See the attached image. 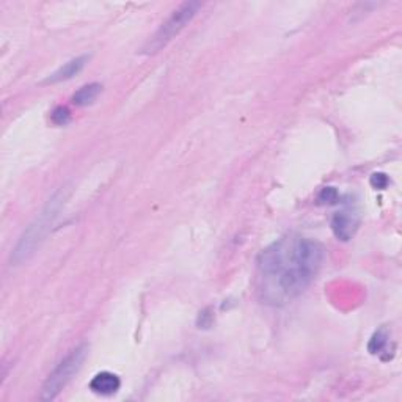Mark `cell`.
Here are the masks:
<instances>
[{
  "instance_id": "9",
  "label": "cell",
  "mask_w": 402,
  "mask_h": 402,
  "mask_svg": "<svg viewBox=\"0 0 402 402\" xmlns=\"http://www.w3.org/2000/svg\"><path fill=\"white\" fill-rule=\"evenodd\" d=\"M388 342H390L388 329L382 327L377 330L374 335H372V338L369 340V344H368V351L372 353V356H381V353L387 349Z\"/></svg>"
},
{
  "instance_id": "3",
  "label": "cell",
  "mask_w": 402,
  "mask_h": 402,
  "mask_svg": "<svg viewBox=\"0 0 402 402\" xmlns=\"http://www.w3.org/2000/svg\"><path fill=\"white\" fill-rule=\"evenodd\" d=\"M88 356V346L82 344L71 351L67 357H64L60 363L55 366V369L51 372L47 377L43 388H41L40 398L43 401L55 399L58 393L68 385V382L73 379L74 374H78L79 369L84 365L85 358Z\"/></svg>"
},
{
  "instance_id": "10",
  "label": "cell",
  "mask_w": 402,
  "mask_h": 402,
  "mask_svg": "<svg viewBox=\"0 0 402 402\" xmlns=\"http://www.w3.org/2000/svg\"><path fill=\"white\" fill-rule=\"evenodd\" d=\"M52 123L57 124V126H64L71 121V114L67 107H57L54 112H52Z\"/></svg>"
},
{
  "instance_id": "5",
  "label": "cell",
  "mask_w": 402,
  "mask_h": 402,
  "mask_svg": "<svg viewBox=\"0 0 402 402\" xmlns=\"http://www.w3.org/2000/svg\"><path fill=\"white\" fill-rule=\"evenodd\" d=\"M358 216L352 211H340L332 218V229L340 241H351L358 228Z\"/></svg>"
},
{
  "instance_id": "7",
  "label": "cell",
  "mask_w": 402,
  "mask_h": 402,
  "mask_svg": "<svg viewBox=\"0 0 402 402\" xmlns=\"http://www.w3.org/2000/svg\"><path fill=\"white\" fill-rule=\"evenodd\" d=\"M120 387H121L120 377L114 374V372H109V371L98 372V374L94 376L90 382L91 392L96 393V394H101V396L115 394L118 390H120Z\"/></svg>"
},
{
  "instance_id": "8",
  "label": "cell",
  "mask_w": 402,
  "mask_h": 402,
  "mask_svg": "<svg viewBox=\"0 0 402 402\" xmlns=\"http://www.w3.org/2000/svg\"><path fill=\"white\" fill-rule=\"evenodd\" d=\"M103 91V85L101 84H88L85 87H82L79 91H76L73 96V104L78 105V107H85V105L93 104L96 98Z\"/></svg>"
},
{
  "instance_id": "2",
  "label": "cell",
  "mask_w": 402,
  "mask_h": 402,
  "mask_svg": "<svg viewBox=\"0 0 402 402\" xmlns=\"http://www.w3.org/2000/svg\"><path fill=\"white\" fill-rule=\"evenodd\" d=\"M63 203L64 197L62 192L55 193L54 197L47 201L44 209L40 212L38 217L30 223V227L21 236L19 242H17V245L13 250V255H11V263H15V265H19L24 261H27L33 255L35 250L43 244L47 233L51 231L52 225L55 223V218L58 212H60Z\"/></svg>"
},
{
  "instance_id": "4",
  "label": "cell",
  "mask_w": 402,
  "mask_h": 402,
  "mask_svg": "<svg viewBox=\"0 0 402 402\" xmlns=\"http://www.w3.org/2000/svg\"><path fill=\"white\" fill-rule=\"evenodd\" d=\"M201 8L200 2H186L180 5L176 8L171 16L165 21L159 30L152 35L151 40L148 41L146 46L143 47V52L148 55L156 54L162 49V47L167 46L171 40H173L176 35H180V32L184 28L189 22H191Z\"/></svg>"
},
{
  "instance_id": "12",
  "label": "cell",
  "mask_w": 402,
  "mask_h": 402,
  "mask_svg": "<svg viewBox=\"0 0 402 402\" xmlns=\"http://www.w3.org/2000/svg\"><path fill=\"white\" fill-rule=\"evenodd\" d=\"M388 176L383 175V173H374L371 176V186L374 189H379V191H383V189H387L388 186Z\"/></svg>"
},
{
  "instance_id": "6",
  "label": "cell",
  "mask_w": 402,
  "mask_h": 402,
  "mask_svg": "<svg viewBox=\"0 0 402 402\" xmlns=\"http://www.w3.org/2000/svg\"><path fill=\"white\" fill-rule=\"evenodd\" d=\"M88 60H90V55H82L78 58H73V60L64 63L62 68H58L55 73H52L49 78L44 80V84H58V82L73 79L74 76L82 73V69L85 68Z\"/></svg>"
},
{
  "instance_id": "1",
  "label": "cell",
  "mask_w": 402,
  "mask_h": 402,
  "mask_svg": "<svg viewBox=\"0 0 402 402\" xmlns=\"http://www.w3.org/2000/svg\"><path fill=\"white\" fill-rule=\"evenodd\" d=\"M324 258V247L302 236H288L265 247L256 259L259 299L283 306L300 297L315 281Z\"/></svg>"
},
{
  "instance_id": "11",
  "label": "cell",
  "mask_w": 402,
  "mask_h": 402,
  "mask_svg": "<svg viewBox=\"0 0 402 402\" xmlns=\"http://www.w3.org/2000/svg\"><path fill=\"white\" fill-rule=\"evenodd\" d=\"M338 191H336L335 187H325V189H322V192L319 193V201H321V203H329V204H333V203H336V201H338Z\"/></svg>"
}]
</instances>
